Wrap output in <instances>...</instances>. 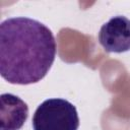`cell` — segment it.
<instances>
[{"mask_svg":"<svg viewBox=\"0 0 130 130\" xmlns=\"http://www.w3.org/2000/svg\"><path fill=\"white\" fill-rule=\"evenodd\" d=\"M99 42L108 53L130 50V19L117 15L104 23L99 31Z\"/></svg>","mask_w":130,"mask_h":130,"instance_id":"3957f363","label":"cell"},{"mask_svg":"<svg viewBox=\"0 0 130 130\" xmlns=\"http://www.w3.org/2000/svg\"><path fill=\"white\" fill-rule=\"evenodd\" d=\"M57 53L52 30L37 19L9 17L0 24V74L12 84L41 81Z\"/></svg>","mask_w":130,"mask_h":130,"instance_id":"6da1fadb","label":"cell"},{"mask_svg":"<svg viewBox=\"0 0 130 130\" xmlns=\"http://www.w3.org/2000/svg\"><path fill=\"white\" fill-rule=\"evenodd\" d=\"M34 130H78L79 117L73 104L64 99L45 100L32 116Z\"/></svg>","mask_w":130,"mask_h":130,"instance_id":"7a4b0ae2","label":"cell"},{"mask_svg":"<svg viewBox=\"0 0 130 130\" xmlns=\"http://www.w3.org/2000/svg\"><path fill=\"white\" fill-rule=\"evenodd\" d=\"M28 117L26 103L13 93L0 95V129L20 130Z\"/></svg>","mask_w":130,"mask_h":130,"instance_id":"277c9868","label":"cell"}]
</instances>
